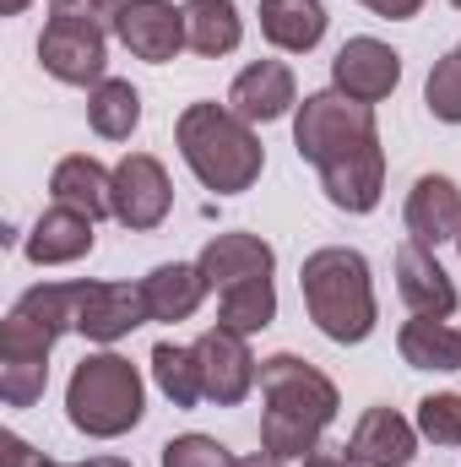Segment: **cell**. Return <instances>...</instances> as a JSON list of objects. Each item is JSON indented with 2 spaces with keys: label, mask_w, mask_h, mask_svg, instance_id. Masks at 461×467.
<instances>
[{
  "label": "cell",
  "mask_w": 461,
  "mask_h": 467,
  "mask_svg": "<svg viewBox=\"0 0 461 467\" xmlns=\"http://www.w3.org/2000/svg\"><path fill=\"white\" fill-rule=\"evenodd\" d=\"M261 397H266V413H261V446L277 451L282 462H304L321 451V435L326 424L337 419L343 397L332 386L326 369H315L310 358L299 353H271L261 358Z\"/></svg>",
  "instance_id": "6da1fadb"
},
{
  "label": "cell",
  "mask_w": 461,
  "mask_h": 467,
  "mask_svg": "<svg viewBox=\"0 0 461 467\" xmlns=\"http://www.w3.org/2000/svg\"><path fill=\"white\" fill-rule=\"evenodd\" d=\"M174 141L185 169L218 196H244L266 169V147L255 125L239 119L229 104H185L174 119Z\"/></svg>",
  "instance_id": "7a4b0ae2"
},
{
  "label": "cell",
  "mask_w": 461,
  "mask_h": 467,
  "mask_svg": "<svg viewBox=\"0 0 461 467\" xmlns=\"http://www.w3.org/2000/svg\"><path fill=\"white\" fill-rule=\"evenodd\" d=\"M299 288H304V310L321 327V337H332L343 348L364 343L374 332V321H380L369 261L353 244H321V250H310L304 266H299Z\"/></svg>",
  "instance_id": "3957f363"
},
{
  "label": "cell",
  "mask_w": 461,
  "mask_h": 467,
  "mask_svg": "<svg viewBox=\"0 0 461 467\" xmlns=\"http://www.w3.org/2000/svg\"><path fill=\"white\" fill-rule=\"evenodd\" d=\"M147 413V386H141V369L119 353H87L71 380H66V419L71 430L93 435V441H119L141 424Z\"/></svg>",
  "instance_id": "277c9868"
},
{
  "label": "cell",
  "mask_w": 461,
  "mask_h": 467,
  "mask_svg": "<svg viewBox=\"0 0 461 467\" xmlns=\"http://www.w3.org/2000/svg\"><path fill=\"white\" fill-rule=\"evenodd\" d=\"M77 332V283H33L0 321V358H49Z\"/></svg>",
  "instance_id": "5b68a950"
},
{
  "label": "cell",
  "mask_w": 461,
  "mask_h": 467,
  "mask_svg": "<svg viewBox=\"0 0 461 467\" xmlns=\"http://www.w3.org/2000/svg\"><path fill=\"white\" fill-rule=\"evenodd\" d=\"M369 136H380L374 109H369V104H353V99L337 93V88L304 93V104L293 109V147H299V158L315 163V169L332 163V158L347 152V147L369 141Z\"/></svg>",
  "instance_id": "8992f818"
},
{
  "label": "cell",
  "mask_w": 461,
  "mask_h": 467,
  "mask_svg": "<svg viewBox=\"0 0 461 467\" xmlns=\"http://www.w3.org/2000/svg\"><path fill=\"white\" fill-rule=\"evenodd\" d=\"M38 66L66 88H98L109 71V33L87 22H55L38 33Z\"/></svg>",
  "instance_id": "52a82bcc"
},
{
  "label": "cell",
  "mask_w": 461,
  "mask_h": 467,
  "mask_svg": "<svg viewBox=\"0 0 461 467\" xmlns=\"http://www.w3.org/2000/svg\"><path fill=\"white\" fill-rule=\"evenodd\" d=\"M174 213V185L169 169L152 152H125L115 163V223L130 234L163 229V218Z\"/></svg>",
  "instance_id": "ba28073f"
},
{
  "label": "cell",
  "mask_w": 461,
  "mask_h": 467,
  "mask_svg": "<svg viewBox=\"0 0 461 467\" xmlns=\"http://www.w3.org/2000/svg\"><path fill=\"white\" fill-rule=\"evenodd\" d=\"M315 174H321V191H326V202H332L337 213L364 218V213H374L380 196H385V147H380V136H369V141L337 152L332 163H321Z\"/></svg>",
  "instance_id": "9c48e42d"
},
{
  "label": "cell",
  "mask_w": 461,
  "mask_h": 467,
  "mask_svg": "<svg viewBox=\"0 0 461 467\" xmlns=\"http://www.w3.org/2000/svg\"><path fill=\"white\" fill-rule=\"evenodd\" d=\"M147 321H152V310H147L141 283H77V332L87 343L109 348Z\"/></svg>",
  "instance_id": "30bf717a"
},
{
  "label": "cell",
  "mask_w": 461,
  "mask_h": 467,
  "mask_svg": "<svg viewBox=\"0 0 461 467\" xmlns=\"http://www.w3.org/2000/svg\"><path fill=\"white\" fill-rule=\"evenodd\" d=\"M115 38L147 66H169L190 33H185V5L174 0H125L119 5V22H115Z\"/></svg>",
  "instance_id": "8fae6325"
},
{
  "label": "cell",
  "mask_w": 461,
  "mask_h": 467,
  "mask_svg": "<svg viewBox=\"0 0 461 467\" xmlns=\"http://www.w3.org/2000/svg\"><path fill=\"white\" fill-rule=\"evenodd\" d=\"M196 358H201V386H207V402L218 408H239L255 380H261V364L250 353V337H239L229 327H212L196 337Z\"/></svg>",
  "instance_id": "7c38bea8"
},
{
  "label": "cell",
  "mask_w": 461,
  "mask_h": 467,
  "mask_svg": "<svg viewBox=\"0 0 461 467\" xmlns=\"http://www.w3.org/2000/svg\"><path fill=\"white\" fill-rule=\"evenodd\" d=\"M396 82H402V55L391 44L369 38V33L347 38L343 49H337V60H332V88L347 93L353 104H369L374 109L380 99L396 93Z\"/></svg>",
  "instance_id": "4fadbf2b"
},
{
  "label": "cell",
  "mask_w": 461,
  "mask_h": 467,
  "mask_svg": "<svg viewBox=\"0 0 461 467\" xmlns=\"http://www.w3.org/2000/svg\"><path fill=\"white\" fill-rule=\"evenodd\" d=\"M396 294L407 299L413 316H435V321H451L456 305H461L451 272H446V266L435 261V250L418 244V239H407V244L396 250Z\"/></svg>",
  "instance_id": "5bb4252c"
},
{
  "label": "cell",
  "mask_w": 461,
  "mask_h": 467,
  "mask_svg": "<svg viewBox=\"0 0 461 467\" xmlns=\"http://www.w3.org/2000/svg\"><path fill=\"white\" fill-rule=\"evenodd\" d=\"M229 109L250 125H271V119L299 109V82L288 71V60H255L233 77L229 88Z\"/></svg>",
  "instance_id": "9a60e30c"
},
{
  "label": "cell",
  "mask_w": 461,
  "mask_h": 467,
  "mask_svg": "<svg viewBox=\"0 0 461 467\" xmlns=\"http://www.w3.org/2000/svg\"><path fill=\"white\" fill-rule=\"evenodd\" d=\"M418 424H407L396 408H369L358 424H353V435H347V457L358 467H413L418 457Z\"/></svg>",
  "instance_id": "2e32d148"
},
{
  "label": "cell",
  "mask_w": 461,
  "mask_h": 467,
  "mask_svg": "<svg viewBox=\"0 0 461 467\" xmlns=\"http://www.w3.org/2000/svg\"><path fill=\"white\" fill-rule=\"evenodd\" d=\"M98 223L87 218V213H77V207H44L38 213V223L33 234L22 239V255L33 261V266H66V261H82V255H93V244H98Z\"/></svg>",
  "instance_id": "e0dca14e"
},
{
  "label": "cell",
  "mask_w": 461,
  "mask_h": 467,
  "mask_svg": "<svg viewBox=\"0 0 461 467\" xmlns=\"http://www.w3.org/2000/svg\"><path fill=\"white\" fill-rule=\"evenodd\" d=\"M402 218H407V234L418 244H429V250L446 244V239H456L461 234V185L451 174H418L413 191H407Z\"/></svg>",
  "instance_id": "ac0fdd59"
},
{
  "label": "cell",
  "mask_w": 461,
  "mask_h": 467,
  "mask_svg": "<svg viewBox=\"0 0 461 467\" xmlns=\"http://www.w3.org/2000/svg\"><path fill=\"white\" fill-rule=\"evenodd\" d=\"M196 266H201L207 283L223 294V288H239V283L271 277V272H277V250H271L261 234H212L207 250L196 255Z\"/></svg>",
  "instance_id": "d6986e66"
},
{
  "label": "cell",
  "mask_w": 461,
  "mask_h": 467,
  "mask_svg": "<svg viewBox=\"0 0 461 467\" xmlns=\"http://www.w3.org/2000/svg\"><path fill=\"white\" fill-rule=\"evenodd\" d=\"M49 196H55L60 207L87 213L93 223H98V218H115V169H104L93 152H71V158H60L55 174H49Z\"/></svg>",
  "instance_id": "ffe728a7"
},
{
  "label": "cell",
  "mask_w": 461,
  "mask_h": 467,
  "mask_svg": "<svg viewBox=\"0 0 461 467\" xmlns=\"http://www.w3.org/2000/svg\"><path fill=\"white\" fill-rule=\"evenodd\" d=\"M141 294H147L152 321H169L174 327V321H190L201 310V299L212 294V283H207V272L196 261H163V266H152L141 277Z\"/></svg>",
  "instance_id": "44dd1931"
},
{
  "label": "cell",
  "mask_w": 461,
  "mask_h": 467,
  "mask_svg": "<svg viewBox=\"0 0 461 467\" xmlns=\"http://www.w3.org/2000/svg\"><path fill=\"white\" fill-rule=\"evenodd\" d=\"M261 33L282 55H310L326 38V5L321 0H261Z\"/></svg>",
  "instance_id": "7402d4cb"
},
{
  "label": "cell",
  "mask_w": 461,
  "mask_h": 467,
  "mask_svg": "<svg viewBox=\"0 0 461 467\" xmlns=\"http://www.w3.org/2000/svg\"><path fill=\"white\" fill-rule=\"evenodd\" d=\"M396 353H402V364H413V369H440V375H451V369H461V327L435 321V316H413V321L396 332Z\"/></svg>",
  "instance_id": "603a6c76"
},
{
  "label": "cell",
  "mask_w": 461,
  "mask_h": 467,
  "mask_svg": "<svg viewBox=\"0 0 461 467\" xmlns=\"http://www.w3.org/2000/svg\"><path fill=\"white\" fill-rule=\"evenodd\" d=\"M185 33H190V49L218 60L233 55L239 38H244V16L233 0H185Z\"/></svg>",
  "instance_id": "cb8c5ba5"
},
{
  "label": "cell",
  "mask_w": 461,
  "mask_h": 467,
  "mask_svg": "<svg viewBox=\"0 0 461 467\" xmlns=\"http://www.w3.org/2000/svg\"><path fill=\"white\" fill-rule=\"evenodd\" d=\"M277 321V283L271 277H255V283H239L218 294V327H229L239 337H255Z\"/></svg>",
  "instance_id": "d4e9b609"
},
{
  "label": "cell",
  "mask_w": 461,
  "mask_h": 467,
  "mask_svg": "<svg viewBox=\"0 0 461 467\" xmlns=\"http://www.w3.org/2000/svg\"><path fill=\"white\" fill-rule=\"evenodd\" d=\"M152 380L158 391L174 402V408H196L207 402V386H201V358H196V343H158L152 348Z\"/></svg>",
  "instance_id": "484cf974"
},
{
  "label": "cell",
  "mask_w": 461,
  "mask_h": 467,
  "mask_svg": "<svg viewBox=\"0 0 461 467\" xmlns=\"http://www.w3.org/2000/svg\"><path fill=\"white\" fill-rule=\"evenodd\" d=\"M87 125L104 141H130V130L141 125V93L130 82H119V77H104L87 93Z\"/></svg>",
  "instance_id": "4316f807"
},
{
  "label": "cell",
  "mask_w": 461,
  "mask_h": 467,
  "mask_svg": "<svg viewBox=\"0 0 461 467\" xmlns=\"http://www.w3.org/2000/svg\"><path fill=\"white\" fill-rule=\"evenodd\" d=\"M424 104L440 125H461V49L435 60V71L424 82Z\"/></svg>",
  "instance_id": "83f0119b"
},
{
  "label": "cell",
  "mask_w": 461,
  "mask_h": 467,
  "mask_svg": "<svg viewBox=\"0 0 461 467\" xmlns=\"http://www.w3.org/2000/svg\"><path fill=\"white\" fill-rule=\"evenodd\" d=\"M49 386V358H0V402L33 408Z\"/></svg>",
  "instance_id": "f1b7e54d"
},
{
  "label": "cell",
  "mask_w": 461,
  "mask_h": 467,
  "mask_svg": "<svg viewBox=\"0 0 461 467\" xmlns=\"http://www.w3.org/2000/svg\"><path fill=\"white\" fill-rule=\"evenodd\" d=\"M418 435L461 451V391H429L418 402Z\"/></svg>",
  "instance_id": "f546056e"
},
{
  "label": "cell",
  "mask_w": 461,
  "mask_h": 467,
  "mask_svg": "<svg viewBox=\"0 0 461 467\" xmlns=\"http://www.w3.org/2000/svg\"><path fill=\"white\" fill-rule=\"evenodd\" d=\"M158 462L163 467H233V457L223 441H212V435H174V441H163V451H158Z\"/></svg>",
  "instance_id": "4dcf8cb0"
},
{
  "label": "cell",
  "mask_w": 461,
  "mask_h": 467,
  "mask_svg": "<svg viewBox=\"0 0 461 467\" xmlns=\"http://www.w3.org/2000/svg\"><path fill=\"white\" fill-rule=\"evenodd\" d=\"M119 5L125 0H49V16L55 22H87V27H115L119 22Z\"/></svg>",
  "instance_id": "1f68e13d"
},
{
  "label": "cell",
  "mask_w": 461,
  "mask_h": 467,
  "mask_svg": "<svg viewBox=\"0 0 461 467\" xmlns=\"http://www.w3.org/2000/svg\"><path fill=\"white\" fill-rule=\"evenodd\" d=\"M0 467H60V462H55V457H44V451H33L22 435H11V430H5V435H0Z\"/></svg>",
  "instance_id": "d6a6232c"
},
{
  "label": "cell",
  "mask_w": 461,
  "mask_h": 467,
  "mask_svg": "<svg viewBox=\"0 0 461 467\" xmlns=\"http://www.w3.org/2000/svg\"><path fill=\"white\" fill-rule=\"evenodd\" d=\"M374 16H385V22H407V16H418L424 11V0H364Z\"/></svg>",
  "instance_id": "836d02e7"
},
{
  "label": "cell",
  "mask_w": 461,
  "mask_h": 467,
  "mask_svg": "<svg viewBox=\"0 0 461 467\" xmlns=\"http://www.w3.org/2000/svg\"><path fill=\"white\" fill-rule=\"evenodd\" d=\"M304 467H358L347 451H315V457H304Z\"/></svg>",
  "instance_id": "e575fe53"
},
{
  "label": "cell",
  "mask_w": 461,
  "mask_h": 467,
  "mask_svg": "<svg viewBox=\"0 0 461 467\" xmlns=\"http://www.w3.org/2000/svg\"><path fill=\"white\" fill-rule=\"evenodd\" d=\"M233 467H282V457L261 446V451H250V457H239V462H233Z\"/></svg>",
  "instance_id": "d590c367"
},
{
  "label": "cell",
  "mask_w": 461,
  "mask_h": 467,
  "mask_svg": "<svg viewBox=\"0 0 461 467\" xmlns=\"http://www.w3.org/2000/svg\"><path fill=\"white\" fill-rule=\"evenodd\" d=\"M71 467H130L125 457H87V462H71Z\"/></svg>",
  "instance_id": "8d00e7d4"
},
{
  "label": "cell",
  "mask_w": 461,
  "mask_h": 467,
  "mask_svg": "<svg viewBox=\"0 0 461 467\" xmlns=\"http://www.w3.org/2000/svg\"><path fill=\"white\" fill-rule=\"evenodd\" d=\"M27 5H33V0H0V16H22Z\"/></svg>",
  "instance_id": "74e56055"
},
{
  "label": "cell",
  "mask_w": 461,
  "mask_h": 467,
  "mask_svg": "<svg viewBox=\"0 0 461 467\" xmlns=\"http://www.w3.org/2000/svg\"><path fill=\"white\" fill-rule=\"evenodd\" d=\"M451 5H456V11H461V0H451Z\"/></svg>",
  "instance_id": "f35d334b"
},
{
  "label": "cell",
  "mask_w": 461,
  "mask_h": 467,
  "mask_svg": "<svg viewBox=\"0 0 461 467\" xmlns=\"http://www.w3.org/2000/svg\"><path fill=\"white\" fill-rule=\"evenodd\" d=\"M456 250H461V234H456Z\"/></svg>",
  "instance_id": "ab89813d"
}]
</instances>
